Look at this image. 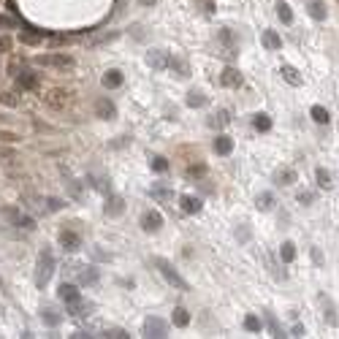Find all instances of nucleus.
Instances as JSON below:
<instances>
[{"mask_svg":"<svg viewBox=\"0 0 339 339\" xmlns=\"http://www.w3.org/2000/svg\"><path fill=\"white\" fill-rule=\"evenodd\" d=\"M52 274H55V252L49 247H44L38 252V261H36V285L38 288H46Z\"/></svg>","mask_w":339,"mask_h":339,"instance_id":"1","label":"nucleus"},{"mask_svg":"<svg viewBox=\"0 0 339 339\" xmlns=\"http://www.w3.org/2000/svg\"><path fill=\"white\" fill-rule=\"evenodd\" d=\"M36 65H46V68H57V71H65V68H74L76 60L65 52H49V55H38L36 57Z\"/></svg>","mask_w":339,"mask_h":339,"instance_id":"2","label":"nucleus"},{"mask_svg":"<svg viewBox=\"0 0 339 339\" xmlns=\"http://www.w3.org/2000/svg\"><path fill=\"white\" fill-rule=\"evenodd\" d=\"M152 263L157 266V271L163 274V280L168 282V285H174V288H179V290H188V282H185L182 277L177 274V269H174V266H171L168 261H165V258H155Z\"/></svg>","mask_w":339,"mask_h":339,"instance_id":"3","label":"nucleus"},{"mask_svg":"<svg viewBox=\"0 0 339 339\" xmlns=\"http://www.w3.org/2000/svg\"><path fill=\"white\" fill-rule=\"evenodd\" d=\"M144 336L163 339V336H168V325H165V320H160V317H147V320H144Z\"/></svg>","mask_w":339,"mask_h":339,"instance_id":"4","label":"nucleus"},{"mask_svg":"<svg viewBox=\"0 0 339 339\" xmlns=\"http://www.w3.org/2000/svg\"><path fill=\"white\" fill-rule=\"evenodd\" d=\"M38 82H41V74H36V71H22V74H17V90H22V92L36 90Z\"/></svg>","mask_w":339,"mask_h":339,"instance_id":"5","label":"nucleus"},{"mask_svg":"<svg viewBox=\"0 0 339 339\" xmlns=\"http://www.w3.org/2000/svg\"><path fill=\"white\" fill-rule=\"evenodd\" d=\"M60 244H63V250H68V252H76L79 247H82V236L76 234V231H68V228H63L60 231Z\"/></svg>","mask_w":339,"mask_h":339,"instance_id":"6","label":"nucleus"},{"mask_svg":"<svg viewBox=\"0 0 339 339\" xmlns=\"http://www.w3.org/2000/svg\"><path fill=\"white\" fill-rule=\"evenodd\" d=\"M168 52H163V49H152L147 52V65L149 68H155V71H165L168 68Z\"/></svg>","mask_w":339,"mask_h":339,"instance_id":"7","label":"nucleus"},{"mask_svg":"<svg viewBox=\"0 0 339 339\" xmlns=\"http://www.w3.org/2000/svg\"><path fill=\"white\" fill-rule=\"evenodd\" d=\"M141 228L147 231V234H157V231L163 228V215H160V212H144Z\"/></svg>","mask_w":339,"mask_h":339,"instance_id":"8","label":"nucleus"},{"mask_svg":"<svg viewBox=\"0 0 339 339\" xmlns=\"http://www.w3.org/2000/svg\"><path fill=\"white\" fill-rule=\"evenodd\" d=\"M68 101H71L68 90H52L49 95H46V106H52V109H65Z\"/></svg>","mask_w":339,"mask_h":339,"instance_id":"9","label":"nucleus"},{"mask_svg":"<svg viewBox=\"0 0 339 339\" xmlns=\"http://www.w3.org/2000/svg\"><path fill=\"white\" fill-rule=\"evenodd\" d=\"M317 301H320V309H323V317H325V323L328 325H336V309H334V301H331L325 293L317 296Z\"/></svg>","mask_w":339,"mask_h":339,"instance_id":"10","label":"nucleus"},{"mask_svg":"<svg viewBox=\"0 0 339 339\" xmlns=\"http://www.w3.org/2000/svg\"><path fill=\"white\" fill-rule=\"evenodd\" d=\"M57 298H60V301H65V304H74V301H79V298H82V293L76 290V285L63 282V285L57 288Z\"/></svg>","mask_w":339,"mask_h":339,"instance_id":"11","label":"nucleus"},{"mask_svg":"<svg viewBox=\"0 0 339 339\" xmlns=\"http://www.w3.org/2000/svg\"><path fill=\"white\" fill-rule=\"evenodd\" d=\"M95 114L101 119H114L117 117V106L109 101V98H101V101L95 103Z\"/></svg>","mask_w":339,"mask_h":339,"instance_id":"12","label":"nucleus"},{"mask_svg":"<svg viewBox=\"0 0 339 339\" xmlns=\"http://www.w3.org/2000/svg\"><path fill=\"white\" fill-rule=\"evenodd\" d=\"M103 209H106V215H109V217H119L125 212V201L119 196H109V198H106V207Z\"/></svg>","mask_w":339,"mask_h":339,"instance_id":"13","label":"nucleus"},{"mask_svg":"<svg viewBox=\"0 0 339 339\" xmlns=\"http://www.w3.org/2000/svg\"><path fill=\"white\" fill-rule=\"evenodd\" d=\"M179 207H182V212L185 215H198V212H201V198H193V196H182L179 198Z\"/></svg>","mask_w":339,"mask_h":339,"instance_id":"14","label":"nucleus"},{"mask_svg":"<svg viewBox=\"0 0 339 339\" xmlns=\"http://www.w3.org/2000/svg\"><path fill=\"white\" fill-rule=\"evenodd\" d=\"M212 149H215L217 155H231V152H234V138L231 136H217L215 144H212Z\"/></svg>","mask_w":339,"mask_h":339,"instance_id":"15","label":"nucleus"},{"mask_svg":"<svg viewBox=\"0 0 339 339\" xmlns=\"http://www.w3.org/2000/svg\"><path fill=\"white\" fill-rule=\"evenodd\" d=\"M101 82H103V87H106V90H117L119 84H122V71H117V68L106 71Z\"/></svg>","mask_w":339,"mask_h":339,"instance_id":"16","label":"nucleus"},{"mask_svg":"<svg viewBox=\"0 0 339 339\" xmlns=\"http://www.w3.org/2000/svg\"><path fill=\"white\" fill-rule=\"evenodd\" d=\"M220 82L225 87H242V74H239L236 68H225L220 74Z\"/></svg>","mask_w":339,"mask_h":339,"instance_id":"17","label":"nucleus"},{"mask_svg":"<svg viewBox=\"0 0 339 339\" xmlns=\"http://www.w3.org/2000/svg\"><path fill=\"white\" fill-rule=\"evenodd\" d=\"M280 74H282V79H285L288 84H293V87H301V82H304V79L298 76V71L293 68V65H282V68H280Z\"/></svg>","mask_w":339,"mask_h":339,"instance_id":"18","label":"nucleus"},{"mask_svg":"<svg viewBox=\"0 0 339 339\" xmlns=\"http://www.w3.org/2000/svg\"><path fill=\"white\" fill-rule=\"evenodd\" d=\"M19 44H28V46H38V44H44V33H33V30H19Z\"/></svg>","mask_w":339,"mask_h":339,"instance_id":"19","label":"nucleus"},{"mask_svg":"<svg viewBox=\"0 0 339 339\" xmlns=\"http://www.w3.org/2000/svg\"><path fill=\"white\" fill-rule=\"evenodd\" d=\"M296 179H298V174H296L293 168H280V171L274 174V182H277V185H285V188H288V185H293Z\"/></svg>","mask_w":339,"mask_h":339,"instance_id":"20","label":"nucleus"},{"mask_svg":"<svg viewBox=\"0 0 339 339\" xmlns=\"http://www.w3.org/2000/svg\"><path fill=\"white\" fill-rule=\"evenodd\" d=\"M263 46L271 52H277V49H282V38L277 36L274 30H263Z\"/></svg>","mask_w":339,"mask_h":339,"instance_id":"21","label":"nucleus"},{"mask_svg":"<svg viewBox=\"0 0 339 339\" xmlns=\"http://www.w3.org/2000/svg\"><path fill=\"white\" fill-rule=\"evenodd\" d=\"M188 106H190V109H201V106H207V95H204L201 90H190L188 92Z\"/></svg>","mask_w":339,"mask_h":339,"instance_id":"22","label":"nucleus"},{"mask_svg":"<svg viewBox=\"0 0 339 339\" xmlns=\"http://www.w3.org/2000/svg\"><path fill=\"white\" fill-rule=\"evenodd\" d=\"M309 17L317 19V22H323V19H325V6H323V0H309Z\"/></svg>","mask_w":339,"mask_h":339,"instance_id":"23","label":"nucleus"},{"mask_svg":"<svg viewBox=\"0 0 339 339\" xmlns=\"http://www.w3.org/2000/svg\"><path fill=\"white\" fill-rule=\"evenodd\" d=\"M98 280H101V274H98V269H92V266L79 274V282L82 285H98Z\"/></svg>","mask_w":339,"mask_h":339,"instance_id":"24","label":"nucleus"},{"mask_svg":"<svg viewBox=\"0 0 339 339\" xmlns=\"http://www.w3.org/2000/svg\"><path fill=\"white\" fill-rule=\"evenodd\" d=\"M149 196H152V198H157V201H163V204L174 201V193H171V190H165V188H160V185H155V188L149 190Z\"/></svg>","mask_w":339,"mask_h":339,"instance_id":"25","label":"nucleus"},{"mask_svg":"<svg viewBox=\"0 0 339 339\" xmlns=\"http://www.w3.org/2000/svg\"><path fill=\"white\" fill-rule=\"evenodd\" d=\"M220 41L225 44V49H228V55H236V38L231 30H220Z\"/></svg>","mask_w":339,"mask_h":339,"instance_id":"26","label":"nucleus"},{"mask_svg":"<svg viewBox=\"0 0 339 339\" xmlns=\"http://www.w3.org/2000/svg\"><path fill=\"white\" fill-rule=\"evenodd\" d=\"M266 325H269V334H271V336H277V339L285 336L282 328H280V323H277V317L271 315V312H266Z\"/></svg>","mask_w":339,"mask_h":339,"instance_id":"27","label":"nucleus"},{"mask_svg":"<svg viewBox=\"0 0 339 339\" xmlns=\"http://www.w3.org/2000/svg\"><path fill=\"white\" fill-rule=\"evenodd\" d=\"M277 17H280L285 25H290V22H293V11H290V6L280 0V3H277Z\"/></svg>","mask_w":339,"mask_h":339,"instance_id":"28","label":"nucleus"},{"mask_svg":"<svg viewBox=\"0 0 339 339\" xmlns=\"http://www.w3.org/2000/svg\"><path fill=\"white\" fill-rule=\"evenodd\" d=\"M309 114H312V119H315L317 125H328V119H331V117H328V111H325L323 106H312Z\"/></svg>","mask_w":339,"mask_h":339,"instance_id":"29","label":"nucleus"},{"mask_svg":"<svg viewBox=\"0 0 339 339\" xmlns=\"http://www.w3.org/2000/svg\"><path fill=\"white\" fill-rule=\"evenodd\" d=\"M255 207L261 209V212H269L271 207H274V196H271V193H261V196H258V201H255Z\"/></svg>","mask_w":339,"mask_h":339,"instance_id":"30","label":"nucleus"},{"mask_svg":"<svg viewBox=\"0 0 339 339\" xmlns=\"http://www.w3.org/2000/svg\"><path fill=\"white\" fill-rule=\"evenodd\" d=\"M190 323V312L185 307H177L174 309V325H179V328H185V325Z\"/></svg>","mask_w":339,"mask_h":339,"instance_id":"31","label":"nucleus"},{"mask_svg":"<svg viewBox=\"0 0 339 339\" xmlns=\"http://www.w3.org/2000/svg\"><path fill=\"white\" fill-rule=\"evenodd\" d=\"M228 122H231V111H225V109H223V111H217V114L209 119L212 128H223V125H228Z\"/></svg>","mask_w":339,"mask_h":339,"instance_id":"32","label":"nucleus"},{"mask_svg":"<svg viewBox=\"0 0 339 339\" xmlns=\"http://www.w3.org/2000/svg\"><path fill=\"white\" fill-rule=\"evenodd\" d=\"M280 258H282L285 263H293V258H296V244H293V242H285L282 250H280Z\"/></svg>","mask_w":339,"mask_h":339,"instance_id":"33","label":"nucleus"},{"mask_svg":"<svg viewBox=\"0 0 339 339\" xmlns=\"http://www.w3.org/2000/svg\"><path fill=\"white\" fill-rule=\"evenodd\" d=\"M0 217H3V220H9L11 225H17V223H19V217H22V212L14 209V207H6L3 212H0Z\"/></svg>","mask_w":339,"mask_h":339,"instance_id":"34","label":"nucleus"},{"mask_svg":"<svg viewBox=\"0 0 339 339\" xmlns=\"http://www.w3.org/2000/svg\"><path fill=\"white\" fill-rule=\"evenodd\" d=\"M315 177H317V185H320L323 190H331V185H334V182H331V174H328V171H325V168H317Z\"/></svg>","mask_w":339,"mask_h":339,"instance_id":"35","label":"nucleus"},{"mask_svg":"<svg viewBox=\"0 0 339 339\" xmlns=\"http://www.w3.org/2000/svg\"><path fill=\"white\" fill-rule=\"evenodd\" d=\"M168 68H171V71H179V76H188V74H190L188 63H185V60H179V57L168 60Z\"/></svg>","mask_w":339,"mask_h":339,"instance_id":"36","label":"nucleus"},{"mask_svg":"<svg viewBox=\"0 0 339 339\" xmlns=\"http://www.w3.org/2000/svg\"><path fill=\"white\" fill-rule=\"evenodd\" d=\"M252 125H255V130L266 133V130L271 128V119H269V114H255V119H252Z\"/></svg>","mask_w":339,"mask_h":339,"instance_id":"37","label":"nucleus"},{"mask_svg":"<svg viewBox=\"0 0 339 339\" xmlns=\"http://www.w3.org/2000/svg\"><path fill=\"white\" fill-rule=\"evenodd\" d=\"M149 163H152V168H155L157 174H163V171H168V160H165L163 155H155V157H152Z\"/></svg>","mask_w":339,"mask_h":339,"instance_id":"38","label":"nucleus"},{"mask_svg":"<svg viewBox=\"0 0 339 339\" xmlns=\"http://www.w3.org/2000/svg\"><path fill=\"white\" fill-rule=\"evenodd\" d=\"M44 323L46 325H60V315L55 309H44Z\"/></svg>","mask_w":339,"mask_h":339,"instance_id":"39","label":"nucleus"},{"mask_svg":"<svg viewBox=\"0 0 339 339\" xmlns=\"http://www.w3.org/2000/svg\"><path fill=\"white\" fill-rule=\"evenodd\" d=\"M90 182H92V188H95V190H109V185H106V182H109V179H106V177H95V174H92L90 177Z\"/></svg>","mask_w":339,"mask_h":339,"instance_id":"40","label":"nucleus"},{"mask_svg":"<svg viewBox=\"0 0 339 339\" xmlns=\"http://www.w3.org/2000/svg\"><path fill=\"white\" fill-rule=\"evenodd\" d=\"M244 328L247 331H261V320H258L255 315H247L244 317Z\"/></svg>","mask_w":339,"mask_h":339,"instance_id":"41","label":"nucleus"},{"mask_svg":"<svg viewBox=\"0 0 339 339\" xmlns=\"http://www.w3.org/2000/svg\"><path fill=\"white\" fill-rule=\"evenodd\" d=\"M14 28H17V19H14V17L0 14V30H14Z\"/></svg>","mask_w":339,"mask_h":339,"instance_id":"42","label":"nucleus"},{"mask_svg":"<svg viewBox=\"0 0 339 339\" xmlns=\"http://www.w3.org/2000/svg\"><path fill=\"white\" fill-rule=\"evenodd\" d=\"M17 228L33 231V228H36V220H33V217H28V215H22V217H19V223H17Z\"/></svg>","mask_w":339,"mask_h":339,"instance_id":"43","label":"nucleus"},{"mask_svg":"<svg viewBox=\"0 0 339 339\" xmlns=\"http://www.w3.org/2000/svg\"><path fill=\"white\" fill-rule=\"evenodd\" d=\"M188 177H207V165H188Z\"/></svg>","mask_w":339,"mask_h":339,"instance_id":"44","label":"nucleus"},{"mask_svg":"<svg viewBox=\"0 0 339 339\" xmlns=\"http://www.w3.org/2000/svg\"><path fill=\"white\" fill-rule=\"evenodd\" d=\"M0 103H6V106H17V103H19V98L14 95V92H0Z\"/></svg>","mask_w":339,"mask_h":339,"instance_id":"45","label":"nucleus"},{"mask_svg":"<svg viewBox=\"0 0 339 339\" xmlns=\"http://www.w3.org/2000/svg\"><path fill=\"white\" fill-rule=\"evenodd\" d=\"M63 207H65V204L60 201V198H55V196H52V198H46V209H49V212H60Z\"/></svg>","mask_w":339,"mask_h":339,"instance_id":"46","label":"nucleus"},{"mask_svg":"<svg viewBox=\"0 0 339 339\" xmlns=\"http://www.w3.org/2000/svg\"><path fill=\"white\" fill-rule=\"evenodd\" d=\"M103 336H109V339H128L130 334H128V331H122V328H111V331H106Z\"/></svg>","mask_w":339,"mask_h":339,"instance_id":"47","label":"nucleus"},{"mask_svg":"<svg viewBox=\"0 0 339 339\" xmlns=\"http://www.w3.org/2000/svg\"><path fill=\"white\" fill-rule=\"evenodd\" d=\"M312 201H315V193H298V204L307 207V204H312Z\"/></svg>","mask_w":339,"mask_h":339,"instance_id":"48","label":"nucleus"},{"mask_svg":"<svg viewBox=\"0 0 339 339\" xmlns=\"http://www.w3.org/2000/svg\"><path fill=\"white\" fill-rule=\"evenodd\" d=\"M0 157H3V160H17V152H14V149L0 147Z\"/></svg>","mask_w":339,"mask_h":339,"instance_id":"49","label":"nucleus"},{"mask_svg":"<svg viewBox=\"0 0 339 339\" xmlns=\"http://www.w3.org/2000/svg\"><path fill=\"white\" fill-rule=\"evenodd\" d=\"M3 52H11V38L9 36H0V55Z\"/></svg>","mask_w":339,"mask_h":339,"instance_id":"50","label":"nucleus"},{"mask_svg":"<svg viewBox=\"0 0 339 339\" xmlns=\"http://www.w3.org/2000/svg\"><path fill=\"white\" fill-rule=\"evenodd\" d=\"M0 138H3V141H11V144L19 141V136H14V133H0Z\"/></svg>","mask_w":339,"mask_h":339,"instance_id":"51","label":"nucleus"},{"mask_svg":"<svg viewBox=\"0 0 339 339\" xmlns=\"http://www.w3.org/2000/svg\"><path fill=\"white\" fill-rule=\"evenodd\" d=\"M304 334H307V331H304V325H293V334H290V336H304Z\"/></svg>","mask_w":339,"mask_h":339,"instance_id":"52","label":"nucleus"},{"mask_svg":"<svg viewBox=\"0 0 339 339\" xmlns=\"http://www.w3.org/2000/svg\"><path fill=\"white\" fill-rule=\"evenodd\" d=\"M152 3H155V0H141V6H152Z\"/></svg>","mask_w":339,"mask_h":339,"instance_id":"53","label":"nucleus"}]
</instances>
